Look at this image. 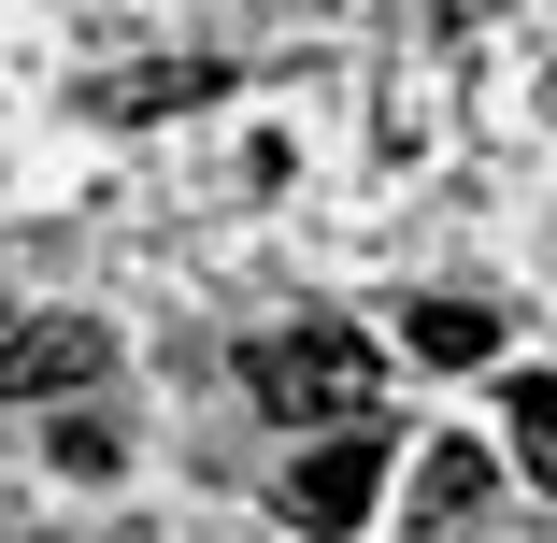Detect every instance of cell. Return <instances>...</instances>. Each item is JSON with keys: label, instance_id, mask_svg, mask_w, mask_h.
Masks as SVG:
<instances>
[{"label": "cell", "instance_id": "cell-3", "mask_svg": "<svg viewBox=\"0 0 557 543\" xmlns=\"http://www.w3.org/2000/svg\"><path fill=\"white\" fill-rule=\"evenodd\" d=\"M372 501H386V444L372 429H329V444L286 472V515L314 529V543H344V529H372Z\"/></svg>", "mask_w": 557, "mask_h": 543}, {"label": "cell", "instance_id": "cell-8", "mask_svg": "<svg viewBox=\"0 0 557 543\" xmlns=\"http://www.w3.org/2000/svg\"><path fill=\"white\" fill-rule=\"evenodd\" d=\"M429 15H443V29H486V15H500V0H429Z\"/></svg>", "mask_w": 557, "mask_h": 543}, {"label": "cell", "instance_id": "cell-5", "mask_svg": "<svg viewBox=\"0 0 557 543\" xmlns=\"http://www.w3.org/2000/svg\"><path fill=\"white\" fill-rule=\"evenodd\" d=\"M486 501V444H429V472H414V515H472Z\"/></svg>", "mask_w": 557, "mask_h": 543}, {"label": "cell", "instance_id": "cell-1", "mask_svg": "<svg viewBox=\"0 0 557 543\" xmlns=\"http://www.w3.org/2000/svg\"><path fill=\"white\" fill-rule=\"evenodd\" d=\"M244 386H258V415H286V429H372L386 344H372V330H272V344L244 358Z\"/></svg>", "mask_w": 557, "mask_h": 543}, {"label": "cell", "instance_id": "cell-7", "mask_svg": "<svg viewBox=\"0 0 557 543\" xmlns=\"http://www.w3.org/2000/svg\"><path fill=\"white\" fill-rule=\"evenodd\" d=\"M172 100H214V72H200V58H186V72H129L115 115H172Z\"/></svg>", "mask_w": 557, "mask_h": 543}, {"label": "cell", "instance_id": "cell-6", "mask_svg": "<svg viewBox=\"0 0 557 543\" xmlns=\"http://www.w3.org/2000/svg\"><path fill=\"white\" fill-rule=\"evenodd\" d=\"M515 458L557 486V372H515Z\"/></svg>", "mask_w": 557, "mask_h": 543}, {"label": "cell", "instance_id": "cell-4", "mask_svg": "<svg viewBox=\"0 0 557 543\" xmlns=\"http://www.w3.org/2000/svg\"><path fill=\"white\" fill-rule=\"evenodd\" d=\"M400 344H414L429 372H472V358H500V314H486V300H414Z\"/></svg>", "mask_w": 557, "mask_h": 543}, {"label": "cell", "instance_id": "cell-2", "mask_svg": "<svg viewBox=\"0 0 557 543\" xmlns=\"http://www.w3.org/2000/svg\"><path fill=\"white\" fill-rule=\"evenodd\" d=\"M115 372V330L100 314H0V400H72Z\"/></svg>", "mask_w": 557, "mask_h": 543}]
</instances>
